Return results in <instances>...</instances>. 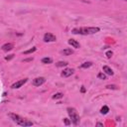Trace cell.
<instances>
[{"label":"cell","mask_w":127,"mask_h":127,"mask_svg":"<svg viewBox=\"0 0 127 127\" xmlns=\"http://www.w3.org/2000/svg\"><path fill=\"white\" fill-rule=\"evenodd\" d=\"M98 27H81V28H74L72 30L73 34L75 35H92L99 32Z\"/></svg>","instance_id":"obj_1"},{"label":"cell","mask_w":127,"mask_h":127,"mask_svg":"<svg viewBox=\"0 0 127 127\" xmlns=\"http://www.w3.org/2000/svg\"><path fill=\"white\" fill-rule=\"evenodd\" d=\"M67 114L70 115L71 117V122H73L74 125H78L80 124V115L78 114L77 110L73 107H67Z\"/></svg>","instance_id":"obj_2"},{"label":"cell","mask_w":127,"mask_h":127,"mask_svg":"<svg viewBox=\"0 0 127 127\" xmlns=\"http://www.w3.org/2000/svg\"><path fill=\"white\" fill-rule=\"evenodd\" d=\"M9 117L11 118V119L16 123V124H18L20 125L22 123V121L24 120V118H22L20 115H17V114H14V113H10L9 114Z\"/></svg>","instance_id":"obj_3"},{"label":"cell","mask_w":127,"mask_h":127,"mask_svg":"<svg viewBox=\"0 0 127 127\" xmlns=\"http://www.w3.org/2000/svg\"><path fill=\"white\" fill-rule=\"evenodd\" d=\"M56 40H57L56 36L53 35V34H51V33H46L44 35V41L46 43H49V42H55Z\"/></svg>","instance_id":"obj_4"},{"label":"cell","mask_w":127,"mask_h":127,"mask_svg":"<svg viewBox=\"0 0 127 127\" xmlns=\"http://www.w3.org/2000/svg\"><path fill=\"white\" fill-rule=\"evenodd\" d=\"M28 81V79H24V80H18V81H16L15 83H13L12 86H11V88H13V89H15V88H19V87H21L23 84H25Z\"/></svg>","instance_id":"obj_5"},{"label":"cell","mask_w":127,"mask_h":127,"mask_svg":"<svg viewBox=\"0 0 127 127\" xmlns=\"http://www.w3.org/2000/svg\"><path fill=\"white\" fill-rule=\"evenodd\" d=\"M46 81L45 78H36L35 80H33V86L35 87H40L42 84H44Z\"/></svg>","instance_id":"obj_6"},{"label":"cell","mask_w":127,"mask_h":127,"mask_svg":"<svg viewBox=\"0 0 127 127\" xmlns=\"http://www.w3.org/2000/svg\"><path fill=\"white\" fill-rule=\"evenodd\" d=\"M74 69H65L63 71V73L61 74V75L63 78H69V77H71L72 74H74Z\"/></svg>","instance_id":"obj_7"},{"label":"cell","mask_w":127,"mask_h":127,"mask_svg":"<svg viewBox=\"0 0 127 127\" xmlns=\"http://www.w3.org/2000/svg\"><path fill=\"white\" fill-rule=\"evenodd\" d=\"M67 43H69L72 47L75 48V49H79V48L80 47V45L79 42H78V41H75V40H74V39H70L69 41H67Z\"/></svg>","instance_id":"obj_8"},{"label":"cell","mask_w":127,"mask_h":127,"mask_svg":"<svg viewBox=\"0 0 127 127\" xmlns=\"http://www.w3.org/2000/svg\"><path fill=\"white\" fill-rule=\"evenodd\" d=\"M102 70H103V72H104L106 74H108V75H113V74H114L113 71H112L108 66H103Z\"/></svg>","instance_id":"obj_9"},{"label":"cell","mask_w":127,"mask_h":127,"mask_svg":"<svg viewBox=\"0 0 127 127\" xmlns=\"http://www.w3.org/2000/svg\"><path fill=\"white\" fill-rule=\"evenodd\" d=\"M13 48H14V46H13V44H11V43H8V44H5V45L2 46V50L4 51V52H8V51H11Z\"/></svg>","instance_id":"obj_10"},{"label":"cell","mask_w":127,"mask_h":127,"mask_svg":"<svg viewBox=\"0 0 127 127\" xmlns=\"http://www.w3.org/2000/svg\"><path fill=\"white\" fill-rule=\"evenodd\" d=\"M61 54L64 56H70V55L74 54V51L72 49H65V50L61 51Z\"/></svg>","instance_id":"obj_11"},{"label":"cell","mask_w":127,"mask_h":127,"mask_svg":"<svg viewBox=\"0 0 127 127\" xmlns=\"http://www.w3.org/2000/svg\"><path fill=\"white\" fill-rule=\"evenodd\" d=\"M33 125V122L32 121H30V120H28V119H24L23 121H22V123L20 124V126H32Z\"/></svg>","instance_id":"obj_12"},{"label":"cell","mask_w":127,"mask_h":127,"mask_svg":"<svg viewBox=\"0 0 127 127\" xmlns=\"http://www.w3.org/2000/svg\"><path fill=\"white\" fill-rule=\"evenodd\" d=\"M108 111H109V107L106 106V105L102 106V107H101V109H100V113L101 114H107Z\"/></svg>","instance_id":"obj_13"},{"label":"cell","mask_w":127,"mask_h":127,"mask_svg":"<svg viewBox=\"0 0 127 127\" xmlns=\"http://www.w3.org/2000/svg\"><path fill=\"white\" fill-rule=\"evenodd\" d=\"M91 66H92V63L91 62H87V63H83L80 66V67H81V69H87V67H90Z\"/></svg>","instance_id":"obj_14"},{"label":"cell","mask_w":127,"mask_h":127,"mask_svg":"<svg viewBox=\"0 0 127 127\" xmlns=\"http://www.w3.org/2000/svg\"><path fill=\"white\" fill-rule=\"evenodd\" d=\"M36 51H37V48H36V47H33L32 49H30V50H28V51H25L23 54H24V55H28V54H31V53L36 52Z\"/></svg>","instance_id":"obj_15"},{"label":"cell","mask_w":127,"mask_h":127,"mask_svg":"<svg viewBox=\"0 0 127 127\" xmlns=\"http://www.w3.org/2000/svg\"><path fill=\"white\" fill-rule=\"evenodd\" d=\"M53 62V60L51 58H44V59H42V63L43 64H51Z\"/></svg>","instance_id":"obj_16"},{"label":"cell","mask_w":127,"mask_h":127,"mask_svg":"<svg viewBox=\"0 0 127 127\" xmlns=\"http://www.w3.org/2000/svg\"><path fill=\"white\" fill-rule=\"evenodd\" d=\"M63 94L62 92H58V94H54L53 95V99H60V98H62L63 97Z\"/></svg>","instance_id":"obj_17"},{"label":"cell","mask_w":127,"mask_h":127,"mask_svg":"<svg viewBox=\"0 0 127 127\" xmlns=\"http://www.w3.org/2000/svg\"><path fill=\"white\" fill-rule=\"evenodd\" d=\"M56 66L59 67H66V66H67V62H59V63L56 64Z\"/></svg>","instance_id":"obj_18"},{"label":"cell","mask_w":127,"mask_h":127,"mask_svg":"<svg viewBox=\"0 0 127 127\" xmlns=\"http://www.w3.org/2000/svg\"><path fill=\"white\" fill-rule=\"evenodd\" d=\"M97 78L100 79V80H106V75L103 74V73H99L97 74Z\"/></svg>","instance_id":"obj_19"},{"label":"cell","mask_w":127,"mask_h":127,"mask_svg":"<svg viewBox=\"0 0 127 127\" xmlns=\"http://www.w3.org/2000/svg\"><path fill=\"white\" fill-rule=\"evenodd\" d=\"M112 55H113V53L111 52V51H108V52H106V54H105V56H106L107 59H110L112 57Z\"/></svg>","instance_id":"obj_20"},{"label":"cell","mask_w":127,"mask_h":127,"mask_svg":"<svg viewBox=\"0 0 127 127\" xmlns=\"http://www.w3.org/2000/svg\"><path fill=\"white\" fill-rule=\"evenodd\" d=\"M64 122L66 125H70L71 124V120L69 119V118H64Z\"/></svg>","instance_id":"obj_21"},{"label":"cell","mask_w":127,"mask_h":127,"mask_svg":"<svg viewBox=\"0 0 127 127\" xmlns=\"http://www.w3.org/2000/svg\"><path fill=\"white\" fill-rule=\"evenodd\" d=\"M14 56H15V55H9L8 57H5V60H6V61H10V60H12V59L14 58Z\"/></svg>","instance_id":"obj_22"},{"label":"cell","mask_w":127,"mask_h":127,"mask_svg":"<svg viewBox=\"0 0 127 127\" xmlns=\"http://www.w3.org/2000/svg\"><path fill=\"white\" fill-rule=\"evenodd\" d=\"M106 87H107V88H109V89H117L116 86H107Z\"/></svg>","instance_id":"obj_23"},{"label":"cell","mask_w":127,"mask_h":127,"mask_svg":"<svg viewBox=\"0 0 127 127\" xmlns=\"http://www.w3.org/2000/svg\"><path fill=\"white\" fill-rule=\"evenodd\" d=\"M33 59L32 58H30V59H26V60H24V62H30V61H32Z\"/></svg>","instance_id":"obj_24"},{"label":"cell","mask_w":127,"mask_h":127,"mask_svg":"<svg viewBox=\"0 0 127 127\" xmlns=\"http://www.w3.org/2000/svg\"><path fill=\"white\" fill-rule=\"evenodd\" d=\"M81 92H86V88H84V87H81Z\"/></svg>","instance_id":"obj_25"},{"label":"cell","mask_w":127,"mask_h":127,"mask_svg":"<svg viewBox=\"0 0 127 127\" xmlns=\"http://www.w3.org/2000/svg\"><path fill=\"white\" fill-rule=\"evenodd\" d=\"M96 125H98V126H103V124H102V123H99V122H98Z\"/></svg>","instance_id":"obj_26"},{"label":"cell","mask_w":127,"mask_h":127,"mask_svg":"<svg viewBox=\"0 0 127 127\" xmlns=\"http://www.w3.org/2000/svg\"><path fill=\"white\" fill-rule=\"evenodd\" d=\"M123 1H126V0H123Z\"/></svg>","instance_id":"obj_27"},{"label":"cell","mask_w":127,"mask_h":127,"mask_svg":"<svg viewBox=\"0 0 127 127\" xmlns=\"http://www.w3.org/2000/svg\"><path fill=\"white\" fill-rule=\"evenodd\" d=\"M104 1H106V0H104Z\"/></svg>","instance_id":"obj_28"}]
</instances>
